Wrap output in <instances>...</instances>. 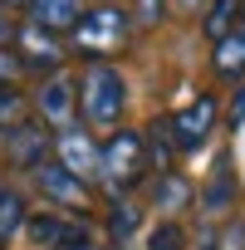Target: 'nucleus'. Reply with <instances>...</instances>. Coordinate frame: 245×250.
<instances>
[{"mask_svg":"<svg viewBox=\"0 0 245 250\" xmlns=\"http://www.w3.org/2000/svg\"><path fill=\"white\" fill-rule=\"evenodd\" d=\"M25 118H30V98H25L20 88H0V133L20 128Z\"/></svg>","mask_w":245,"mask_h":250,"instance_id":"17","label":"nucleus"},{"mask_svg":"<svg viewBox=\"0 0 245 250\" xmlns=\"http://www.w3.org/2000/svg\"><path fill=\"white\" fill-rule=\"evenodd\" d=\"M147 138V162L152 167H162V172H172V152H177V133H172V118H157L152 128L143 133Z\"/></svg>","mask_w":245,"mask_h":250,"instance_id":"13","label":"nucleus"},{"mask_svg":"<svg viewBox=\"0 0 245 250\" xmlns=\"http://www.w3.org/2000/svg\"><path fill=\"white\" fill-rule=\"evenodd\" d=\"M20 74H25V64L15 59V49H0V88H15Z\"/></svg>","mask_w":245,"mask_h":250,"instance_id":"22","label":"nucleus"},{"mask_svg":"<svg viewBox=\"0 0 245 250\" xmlns=\"http://www.w3.org/2000/svg\"><path fill=\"white\" fill-rule=\"evenodd\" d=\"M245 123V83L235 88V103H230V128H240Z\"/></svg>","mask_w":245,"mask_h":250,"instance_id":"26","label":"nucleus"},{"mask_svg":"<svg viewBox=\"0 0 245 250\" xmlns=\"http://www.w3.org/2000/svg\"><path fill=\"white\" fill-rule=\"evenodd\" d=\"M0 5H5V10H20V5H30V0H0Z\"/></svg>","mask_w":245,"mask_h":250,"instance_id":"29","label":"nucleus"},{"mask_svg":"<svg viewBox=\"0 0 245 250\" xmlns=\"http://www.w3.org/2000/svg\"><path fill=\"white\" fill-rule=\"evenodd\" d=\"M196 250H221V240H216V230H201V240H196Z\"/></svg>","mask_w":245,"mask_h":250,"instance_id":"27","label":"nucleus"},{"mask_svg":"<svg viewBox=\"0 0 245 250\" xmlns=\"http://www.w3.org/2000/svg\"><path fill=\"white\" fill-rule=\"evenodd\" d=\"M230 206V167H225V157L216 162V177H211V187H206V211H225Z\"/></svg>","mask_w":245,"mask_h":250,"instance_id":"20","label":"nucleus"},{"mask_svg":"<svg viewBox=\"0 0 245 250\" xmlns=\"http://www.w3.org/2000/svg\"><path fill=\"white\" fill-rule=\"evenodd\" d=\"M128 35H133L128 10H118V5H98V10H88V15L79 20V30L69 35V44H74V54L103 64L108 54H118L122 44H128Z\"/></svg>","mask_w":245,"mask_h":250,"instance_id":"3","label":"nucleus"},{"mask_svg":"<svg viewBox=\"0 0 245 250\" xmlns=\"http://www.w3.org/2000/svg\"><path fill=\"white\" fill-rule=\"evenodd\" d=\"M211 69H216L221 79H245V30L225 35V40L211 49Z\"/></svg>","mask_w":245,"mask_h":250,"instance_id":"12","label":"nucleus"},{"mask_svg":"<svg viewBox=\"0 0 245 250\" xmlns=\"http://www.w3.org/2000/svg\"><path fill=\"white\" fill-rule=\"evenodd\" d=\"M35 187H40V191H44L54 206H69V211H79V216L93 206V191H88V182H79V177H74L69 167H59L54 157H49V162L35 172Z\"/></svg>","mask_w":245,"mask_h":250,"instance_id":"7","label":"nucleus"},{"mask_svg":"<svg viewBox=\"0 0 245 250\" xmlns=\"http://www.w3.org/2000/svg\"><path fill=\"white\" fill-rule=\"evenodd\" d=\"M25 235H30V245H40V250H59L64 235H69V221H59V216H30V221H25Z\"/></svg>","mask_w":245,"mask_h":250,"instance_id":"16","label":"nucleus"},{"mask_svg":"<svg viewBox=\"0 0 245 250\" xmlns=\"http://www.w3.org/2000/svg\"><path fill=\"white\" fill-rule=\"evenodd\" d=\"M240 25H245V0H240Z\"/></svg>","mask_w":245,"mask_h":250,"instance_id":"30","label":"nucleus"},{"mask_svg":"<svg viewBox=\"0 0 245 250\" xmlns=\"http://www.w3.org/2000/svg\"><path fill=\"white\" fill-rule=\"evenodd\" d=\"M54 162L69 167L79 182H93V177H98V143H93V133H88V128H64V133H54Z\"/></svg>","mask_w":245,"mask_h":250,"instance_id":"8","label":"nucleus"},{"mask_svg":"<svg viewBox=\"0 0 245 250\" xmlns=\"http://www.w3.org/2000/svg\"><path fill=\"white\" fill-rule=\"evenodd\" d=\"M59 250H93V240H88V230L83 226H69V235H64V245Z\"/></svg>","mask_w":245,"mask_h":250,"instance_id":"24","label":"nucleus"},{"mask_svg":"<svg viewBox=\"0 0 245 250\" xmlns=\"http://www.w3.org/2000/svg\"><path fill=\"white\" fill-rule=\"evenodd\" d=\"M103 5H113V0H103Z\"/></svg>","mask_w":245,"mask_h":250,"instance_id":"31","label":"nucleus"},{"mask_svg":"<svg viewBox=\"0 0 245 250\" xmlns=\"http://www.w3.org/2000/svg\"><path fill=\"white\" fill-rule=\"evenodd\" d=\"M5 157H10V167H20V172H40V167L54 157V133L25 118L20 128L5 133Z\"/></svg>","mask_w":245,"mask_h":250,"instance_id":"6","label":"nucleus"},{"mask_svg":"<svg viewBox=\"0 0 245 250\" xmlns=\"http://www.w3.org/2000/svg\"><path fill=\"white\" fill-rule=\"evenodd\" d=\"M15 44V20H10V10L0 5V49H10Z\"/></svg>","mask_w":245,"mask_h":250,"instance_id":"25","label":"nucleus"},{"mask_svg":"<svg viewBox=\"0 0 245 250\" xmlns=\"http://www.w3.org/2000/svg\"><path fill=\"white\" fill-rule=\"evenodd\" d=\"M147 138L138 128H118L103 147H98V182L108 191H133L147 177Z\"/></svg>","mask_w":245,"mask_h":250,"instance_id":"1","label":"nucleus"},{"mask_svg":"<svg viewBox=\"0 0 245 250\" xmlns=\"http://www.w3.org/2000/svg\"><path fill=\"white\" fill-rule=\"evenodd\" d=\"M206 40L211 44H221L225 35H235V25H240V0H211V10H206Z\"/></svg>","mask_w":245,"mask_h":250,"instance_id":"14","label":"nucleus"},{"mask_svg":"<svg viewBox=\"0 0 245 250\" xmlns=\"http://www.w3.org/2000/svg\"><path fill=\"white\" fill-rule=\"evenodd\" d=\"M122 108H128V83L113 64H88L79 79V118L88 128H118Z\"/></svg>","mask_w":245,"mask_h":250,"instance_id":"2","label":"nucleus"},{"mask_svg":"<svg viewBox=\"0 0 245 250\" xmlns=\"http://www.w3.org/2000/svg\"><path fill=\"white\" fill-rule=\"evenodd\" d=\"M138 221H143V211H138L133 201H113V216H108V226H113V240H118V245H128V240H133Z\"/></svg>","mask_w":245,"mask_h":250,"instance_id":"18","label":"nucleus"},{"mask_svg":"<svg viewBox=\"0 0 245 250\" xmlns=\"http://www.w3.org/2000/svg\"><path fill=\"white\" fill-rule=\"evenodd\" d=\"M25 221H30L25 196H20V191H10V187H0V245H10V240H15V230H25Z\"/></svg>","mask_w":245,"mask_h":250,"instance_id":"15","label":"nucleus"},{"mask_svg":"<svg viewBox=\"0 0 245 250\" xmlns=\"http://www.w3.org/2000/svg\"><path fill=\"white\" fill-rule=\"evenodd\" d=\"M30 20L40 25V30H49V35H74L79 30V20L88 15V5H83V0H30Z\"/></svg>","mask_w":245,"mask_h":250,"instance_id":"10","label":"nucleus"},{"mask_svg":"<svg viewBox=\"0 0 245 250\" xmlns=\"http://www.w3.org/2000/svg\"><path fill=\"white\" fill-rule=\"evenodd\" d=\"M15 59L30 69V74H59V64H64V44H59V35H49V30H40L35 20H25V25H15Z\"/></svg>","mask_w":245,"mask_h":250,"instance_id":"4","label":"nucleus"},{"mask_svg":"<svg viewBox=\"0 0 245 250\" xmlns=\"http://www.w3.org/2000/svg\"><path fill=\"white\" fill-rule=\"evenodd\" d=\"M35 108H40V118L49 123V128H74V118H79V79H69V74H49L44 83H40V93H35Z\"/></svg>","mask_w":245,"mask_h":250,"instance_id":"5","label":"nucleus"},{"mask_svg":"<svg viewBox=\"0 0 245 250\" xmlns=\"http://www.w3.org/2000/svg\"><path fill=\"white\" fill-rule=\"evenodd\" d=\"M211 128H216V98H211V93H201V98H191V103L172 118L177 152H196V147L211 138Z\"/></svg>","mask_w":245,"mask_h":250,"instance_id":"9","label":"nucleus"},{"mask_svg":"<svg viewBox=\"0 0 245 250\" xmlns=\"http://www.w3.org/2000/svg\"><path fill=\"white\" fill-rule=\"evenodd\" d=\"M172 5H177V10H201L206 0H172Z\"/></svg>","mask_w":245,"mask_h":250,"instance_id":"28","label":"nucleus"},{"mask_svg":"<svg viewBox=\"0 0 245 250\" xmlns=\"http://www.w3.org/2000/svg\"><path fill=\"white\" fill-rule=\"evenodd\" d=\"M216 240L221 250H245V221H230L225 230H216Z\"/></svg>","mask_w":245,"mask_h":250,"instance_id":"23","label":"nucleus"},{"mask_svg":"<svg viewBox=\"0 0 245 250\" xmlns=\"http://www.w3.org/2000/svg\"><path fill=\"white\" fill-rule=\"evenodd\" d=\"M191 196H196V187H191L182 172H162V177L152 182V206H157V211H167V216L186 211V206H191Z\"/></svg>","mask_w":245,"mask_h":250,"instance_id":"11","label":"nucleus"},{"mask_svg":"<svg viewBox=\"0 0 245 250\" xmlns=\"http://www.w3.org/2000/svg\"><path fill=\"white\" fill-rule=\"evenodd\" d=\"M167 10H172V0H133L128 20H133V30H157L167 20Z\"/></svg>","mask_w":245,"mask_h":250,"instance_id":"19","label":"nucleus"},{"mask_svg":"<svg viewBox=\"0 0 245 250\" xmlns=\"http://www.w3.org/2000/svg\"><path fill=\"white\" fill-rule=\"evenodd\" d=\"M147 250H186V230L177 221H162L152 235H147Z\"/></svg>","mask_w":245,"mask_h":250,"instance_id":"21","label":"nucleus"}]
</instances>
